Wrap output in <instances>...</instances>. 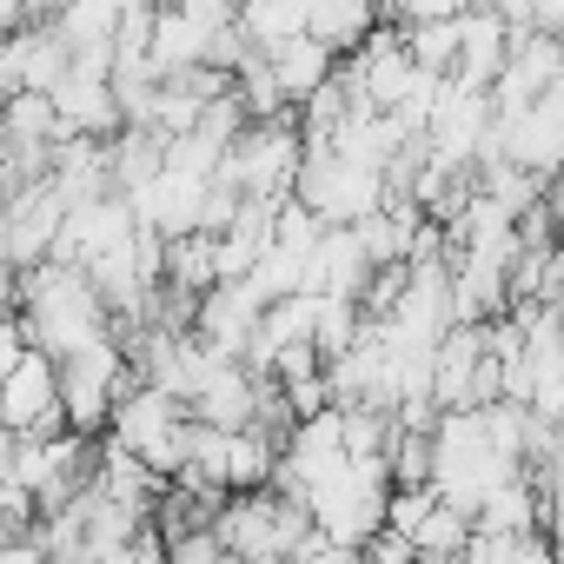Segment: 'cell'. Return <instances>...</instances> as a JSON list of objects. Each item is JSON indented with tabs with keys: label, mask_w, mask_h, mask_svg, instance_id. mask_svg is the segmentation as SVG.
Listing matches in <instances>:
<instances>
[{
	"label": "cell",
	"mask_w": 564,
	"mask_h": 564,
	"mask_svg": "<svg viewBox=\"0 0 564 564\" xmlns=\"http://www.w3.org/2000/svg\"><path fill=\"white\" fill-rule=\"evenodd\" d=\"M259 319H265V300H259L252 279H213L199 293V306H193V339L206 352H219V359H246Z\"/></svg>",
	"instance_id": "obj_8"
},
{
	"label": "cell",
	"mask_w": 564,
	"mask_h": 564,
	"mask_svg": "<svg viewBox=\"0 0 564 564\" xmlns=\"http://www.w3.org/2000/svg\"><path fill=\"white\" fill-rule=\"evenodd\" d=\"M61 366V412H67V425L74 432H107V412H113V399L133 386V359H127V346L107 333V339H94V346H80V352H67V359H54Z\"/></svg>",
	"instance_id": "obj_6"
},
{
	"label": "cell",
	"mask_w": 564,
	"mask_h": 564,
	"mask_svg": "<svg viewBox=\"0 0 564 564\" xmlns=\"http://www.w3.org/2000/svg\"><path fill=\"white\" fill-rule=\"evenodd\" d=\"M28 352V326H21V313H0V379H8V366Z\"/></svg>",
	"instance_id": "obj_16"
},
{
	"label": "cell",
	"mask_w": 564,
	"mask_h": 564,
	"mask_svg": "<svg viewBox=\"0 0 564 564\" xmlns=\"http://www.w3.org/2000/svg\"><path fill=\"white\" fill-rule=\"evenodd\" d=\"M0 313H14V306H8V300H0Z\"/></svg>",
	"instance_id": "obj_19"
},
{
	"label": "cell",
	"mask_w": 564,
	"mask_h": 564,
	"mask_svg": "<svg viewBox=\"0 0 564 564\" xmlns=\"http://www.w3.org/2000/svg\"><path fill=\"white\" fill-rule=\"evenodd\" d=\"M458 21L465 14H452V21H419V28H405V54L425 67V74H452V61H458Z\"/></svg>",
	"instance_id": "obj_15"
},
{
	"label": "cell",
	"mask_w": 564,
	"mask_h": 564,
	"mask_svg": "<svg viewBox=\"0 0 564 564\" xmlns=\"http://www.w3.org/2000/svg\"><path fill=\"white\" fill-rule=\"evenodd\" d=\"M300 160H306V133L272 113V120H246L219 160L213 180H226L239 199H293V180H300Z\"/></svg>",
	"instance_id": "obj_2"
},
{
	"label": "cell",
	"mask_w": 564,
	"mask_h": 564,
	"mask_svg": "<svg viewBox=\"0 0 564 564\" xmlns=\"http://www.w3.org/2000/svg\"><path fill=\"white\" fill-rule=\"evenodd\" d=\"M372 28H379V0H319L313 8V21H306V34L326 47V54H352L359 41H372Z\"/></svg>",
	"instance_id": "obj_11"
},
{
	"label": "cell",
	"mask_w": 564,
	"mask_h": 564,
	"mask_svg": "<svg viewBox=\"0 0 564 564\" xmlns=\"http://www.w3.org/2000/svg\"><path fill=\"white\" fill-rule=\"evenodd\" d=\"M279 465V438L265 432H226V491H265Z\"/></svg>",
	"instance_id": "obj_13"
},
{
	"label": "cell",
	"mask_w": 564,
	"mask_h": 564,
	"mask_svg": "<svg viewBox=\"0 0 564 564\" xmlns=\"http://www.w3.org/2000/svg\"><path fill=\"white\" fill-rule=\"evenodd\" d=\"M458 564H551V538H544V531H518V538H505V531H478V524H471Z\"/></svg>",
	"instance_id": "obj_14"
},
{
	"label": "cell",
	"mask_w": 564,
	"mask_h": 564,
	"mask_svg": "<svg viewBox=\"0 0 564 564\" xmlns=\"http://www.w3.org/2000/svg\"><path fill=\"white\" fill-rule=\"evenodd\" d=\"M259 54H265V74H272V87H279V100H286V107H306L339 74V54H326L313 34H293V41L259 47Z\"/></svg>",
	"instance_id": "obj_9"
},
{
	"label": "cell",
	"mask_w": 564,
	"mask_h": 564,
	"mask_svg": "<svg viewBox=\"0 0 564 564\" xmlns=\"http://www.w3.org/2000/svg\"><path fill=\"white\" fill-rule=\"evenodd\" d=\"M313 8H319V0H232V21H239V34L252 47H279V41L306 34Z\"/></svg>",
	"instance_id": "obj_12"
},
{
	"label": "cell",
	"mask_w": 564,
	"mask_h": 564,
	"mask_svg": "<svg viewBox=\"0 0 564 564\" xmlns=\"http://www.w3.org/2000/svg\"><path fill=\"white\" fill-rule=\"evenodd\" d=\"M0 193H8V140H0Z\"/></svg>",
	"instance_id": "obj_17"
},
{
	"label": "cell",
	"mask_w": 564,
	"mask_h": 564,
	"mask_svg": "<svg viewBox=\"0 0 564 564\" xmlns=\"http://www.w3.org/2000/svg\"><path fill=\"white\" fill-rule=\"evenodd\" d=\"M0 425H8L14 438L61 432V425H67V412H61V366H54V352L28 346V352L8 366V379H0Z\"/></svg>",
	"instance_id": "obj_7"
},
{
	"label": "cell",
	"mask_w": 564,
	"mask_h": 564,
	"mask_svg": "<svg viewBox=\"0 0 564 564\" xmlns=\"http://www.w3.org/2000/svg\"><path fill=\"white\" fill-rule=\"evenodd\" d=\"M471 524H478V531H505V538H518V531H544V491H538V478H531V471L505 478V485L478 505Z\"/></svg>",
	"instance_id": "obj_10"
},
{
	"label": "cell",
	"mask_w": 564,
	"mask_h": 564,
	"mask_svg": "<svg viewBox=\"0 0 564 564\" xmlns=\"http://www.w3.org/2000/svg\"><path fill=\"white\" fill-rule=\"evenodd\" d=\"M551 538V531H544ZM551 564H564V538H551Z\"/></svg>",
	"instance_id": "obj_18"
},
{
	"label": "cell",
	"mask_w": 564,
	"mask_h": 564,
	"mask_svg": "<svg viewBox=\"0 0 564 564\" xmlns=\"http://www.w3.org/2000/svg\"><path fill=\"white\" fill-rule=\"evenodd\" d=\"M107 438L127 445L133 458H147L160 478H173L180 458H186V405H180L173 392L133 379V386L113 399V412H107Z\"/></svg>",
	"instance_id": "obj_4"
},
{
	"label": "cell",
	"mask_w": 564,
	"mask_h": 564,
	"mask_svg": "<svg viewBox=\"0 0 564 564\" xmlns=\"http://www.w3.org/2000/svg\"><path fill=\"white\" fill-rule=\"evenodd\" d=\"M14 313L28 326V346H41L54 359H67V352H80V346H94V339L113 333V306L100 300L94 279L80 265H67V259L21 265V279H14Z\"/></svg>",
	"instance_id": "obj_1"
},
{
	"label": "cell",
	"mask_w": 564,
	"mask_h": 564,
	"mask_svg": "<svg viewBox=\"0 0 564 564\" xmlns=\"http://www.w3.org/2000/svg\"><path fill=\"white\" fill-rule=\"evenodd\" d=\"M8 478L34 498V511H54L67 498H80L94 485V438L61 425V432H34V438H14V458H8Z\"/></svg>",
	"instance_id": "obj_5"
},
{
	"label": "cell",
	"mask_w": 564,
	"mask_h": 564,
	"mask_svg": "<svg viewBox=\"0 0 564 564\" xmlns=\"http://www.w3.org/2000/svg\"><path fill=\"white\" fill-rule=\"evenodd\" d=\"M293 199L306 213H319V226H359V219H372L392 199V186H386L379 166H359V160H346L333 147H306L300 180H293Z\"/></svg>",
	"instance_id": "obj_3"
}]
</instances>
